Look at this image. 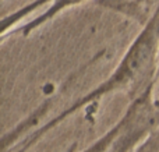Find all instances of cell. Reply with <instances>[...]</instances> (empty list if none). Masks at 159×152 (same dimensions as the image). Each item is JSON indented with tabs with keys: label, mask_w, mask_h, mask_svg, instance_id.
I'll return each mask as SVG.
<instances>
[{
	"label": "cell",
	"mask_w": 159,
	"mask_h": 152,
	"mask_svg": "<svg viewBox=\"0 0 159 152\" xmlns=\"http://www.w3.org/2000/svg\"><path fill=\"white\" fill-rule=\"evenodd\" d=\"M87 2H89V0H49V7H48L43 13L39 14L38 17H35V18L31 20V21L25 22L21 27L16 28L13 32L21 34V35H24L25 38H27V36H30L32 32H35L36 29L43 27L46 22L52 21L61 11L67 10V8L75 7V6H80V4H84V3H87Z\"/></svg>",
	"instance_id": "cell-1"
}]
</instances>
